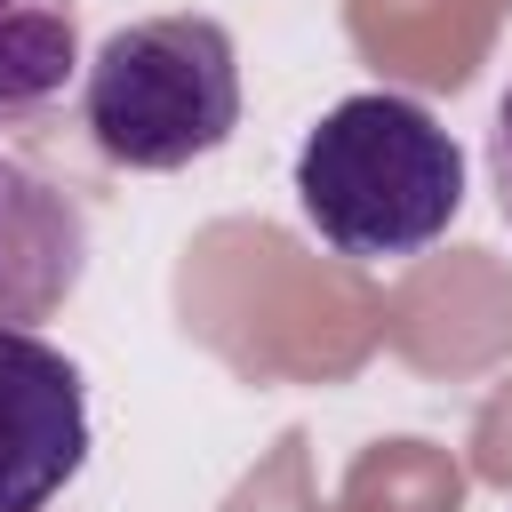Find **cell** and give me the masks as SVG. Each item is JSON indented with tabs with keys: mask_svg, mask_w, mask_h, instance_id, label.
<instances>
[{
	"mask_svg": "<svg viewBox=\"0 0 512 512\" xmlns=\"http://www.w3.org/2000/svg\"><path fill=\"white\" fill-rule=\"evenodd\" d=\"M80 128L112 168L168 176L232 144L240 48L216 16H136L80 64Z\"/></svg>",
	"mask_w": 512,
	"mask_h": 512,
	"instance_id": "7a4b0ae2",
	"label": "cell"
},
{
	"mask_svg": "<svg viewBox=\"0 0 512 512\" xmlns=\"http://www.w3.org/2000/svg\"><path fill=\"white\" fill-rule=\"evenodd\" d=\"M88 272V216L80 200L0 152V328H40L72 304Z\"/></svg>",
	"mask_w": 512,
	"mask_h": 512,
	"instance_id": "277c9868",
	"label": "cell"
},
{
	"mask_svg": "<svg viewBox=\"0 0 512 512\" xmlns=\"http://www.w3.org/2000/svg\"><path fill=\"white\" fill-rule=\"evenodd\" d=\"M288 192L328 256L408 264L464 216V152L416 96L360 88L304 128Z\"/></svg>",
	"mask_w": 512,
	"mask_h": 512,
	"instance_id": "6da1fadb",
	"label": "cell"
},
{
	"mask_svg": "<svg viewBox=\"0 0 512 512\" xmlns=\"http://www.w3.org/2000/svg\"><path fill=\"white\" fill-rule=\"evenodd\" d=\"M80 80V0H0V136L40 128Z\"/></svg>",
	"mask_w": 512,
	"mask_h": 512,
	"instance_id": "5b68a950",
	"label": "cell"
},
{
	"mask_svg": "<svg viewBox=\"0 0 512 512\" xmlns=\"http://www.w3.org/2000/svg\"><path fill=\"white\" fill-rule=\"evenodd\" d=\"M488 192H496V216L512 224V80H504L496 120H488Z\"/></svg>",
	"mask_w": 512,
	"mask_h": 512,
	"instance_id": "8992f818",
	"label": "cell"
},
{
	"mask_svg": "<svg viewBox=\"0 0 512 512\" xmlns=\"http://www.w3.org/2000/svg\"><path fill=\"white\" fill-rule=\"evenodd\" d=\"M88 464L80 360L32 328H0V512H48Z\"/></svg>",
	"mask_w": 512,
	"mask_h": 512,
	"instance_id": "3957f363",
	"label": "cell"
}]
</instances>
